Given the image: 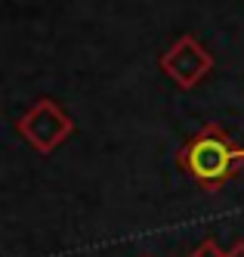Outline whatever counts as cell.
<instances>
[{
    "label": "cell",
    "mask_w": 244,
    "mask_h": 257,
    "mask_svg": "<svg viewBox=\"0 0 244 257\" xmlns=\"http://www.w3.org/2000/svg\"><path fill=\"white\" fill-rule=\"evenodd\" d=\"M176 164L201 189H222L244 164V149L222 131L219 124H204L201 131L179 149Z\"/></svg>",
    "instance_id": "cell-1"
},
{
    "label": "cell",
    "mask_w": 244,
    "mask_h": 257,
    "mask_svg": "<svg viewBox=\"0 0 244 257\" xmlns=\"http://www.w3.org/2000/svg\"><path fill=\"white\" fill-rule=\"evenodd\" d=\"M74 121L65 115V108L53 99H37L28 112L19 118V134H22L41 155L56 152L71 137Z\"/></svg>",
    "instance_id": "cell-2"
},
{
    "label": "cell",
    "mask_w": 244,
    "mask_h": 257,
    "mask_svg": "<svg viewBox=\"0 0 244 257\" xmlns=\"http://www.w3.org/2000/svg\"><path fill=\"white\" fill-rule=\"evenodd\" d=\"M210 68H213L210 50L198 38H192V34H182V38L161 56V71L182 90H192L195 84H201L210 75Z\"/></svg>",
    "instance_id": "cell-3"
},
{
    "label": "cell",
    "mask_w": 244,
    "mask_h": 257,
    "mask_svg": "<svg viewBox=\"0 0 244 257\" xmlns=\"http://www.w3.org/2000/svg\"><path fill=\"white\" fill-rule=\"evenodd\" d=\"M189 257H226V254H222V248L213 242V238H204V242H201Z\"/></svg>",
    "instance_id": "cell-4"
},
{
    "label": "cell",
    "mask_w": 244,
    "mask_h": 257,
    "mask_svg": "<svg viewBox=\"0 0 244 257\" xmlns=\"http://www.w3.org/2000/svg\"><path fill=\"white\" fill-rule=\"evenodd\" d=\"M226 257H244V242H235L232 251H226Z\"/></svg>",
    "instance_id": "cell-5"
}]
</instances>
